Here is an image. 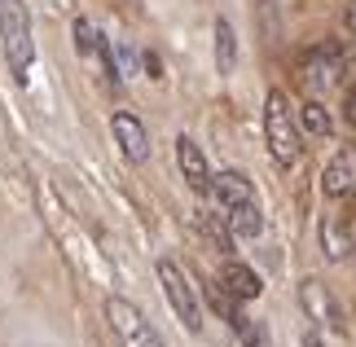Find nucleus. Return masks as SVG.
<instances>
[{
    "mask_svg": "<svg viewBox=\"0 0 356 347\" xmlns=\"http://www.w3.org/2000/svg\"><path fill=\"white\" fill-rule=\"evenodd\" d=\"M216 66H220V75H229L238 66V40H234L229 18H216Z\"/></svg>",
    "mask_w": 356,
    "mask_h": 347,
    "instance_id": "nucleus-14",
    "label": "nucleus"
},
{
    "mask_svg": "<svg viewBox=\"0 0 356 347\" xmlns=\"http://www.w3.org/2000/svg\"><path fill=\"white\" fill-rule=\"evenodd\" d=\"M220 290H225L229 299L246 303V299H259V290H264V282L255 277V268H246V264H234V259H229L225 268H220Z\"/></svg>",
    "mask_w": 356,
    "mask_h": 347,
    "instance_id": "nucleus-9",
    "label": "nucleus"
},
{
    "mask_svg": "<svg viewBox=\"0 0 356 347\" xmlns=\"http://www.w3.org/2000/svg\"><path fill=\"white\" fill-rule=\"evenodd\" d=\"M299 303H304L308 321H317L325 330H343V308H339V299L330 295V286H325V282L304 277V282H299Z\"/></svg>",
    "mask_w": 356,
    "mask_h": 347,
    "instance_id": "nucleus-5",
    "label": "nucleus"
},
{
    "mask_svg": "<svg viewBox=\"0 0 356 347\" xmlns=\"http://www.w3.org/2000/svg\"><path fill=\"white\" fill-rule=\"evenodd\" d=\"M348 26H352V31H356V0H352V5H348Z\"/></svg>",
    "mask_w": 356,
    "mask_h": 347,
    "instance_id": "nucleus-19",
    "label": "nucleus"
},
{
    "mask_svg": "<svg viewBox=\"0 0 356 347\" xmlns=\"http://www.w3.org/2000/svg\"><path fill=\"white\" fill-rule=\"evenodd\" d=\"M102 45H106L102 31H97V26H92L88 18H79V22H75V49H79V58H92V53H97Z\"/></svg>",
    "mask_w": 356,
    "mask_h": 347,
    "instance_id": "nucleus-16",
    "label": "nucleus"
},
{
    "mask_svg": "<svg viewBox=\"0 0 356 347\" xmlns=\"http://www.w3.org/2000/svg\"><path fill=\"white\" fill-rule=\"evenodd\" d=\"M304 347H325V343H321L317 334H304Z\"/></svg>",
    "mask_w": 356,
    "mask_h": 347,
    "instance_id": "nucleus-20",
    "label": "nucleus"
},
{
    "mask_svg": "<svg viewBox=\"0 0 356 347\" xmlns=\"http://www.w3.org/2000/svg\"><path fill=\"white\" fill-rule=\"evenodd\" d=\"M106 321H111V330L119 334V343H123V347H163L159 330L145 321V312L136 308V303L119 299V295L106 299Z\"/></svg>",
    "mask_w": 356,
    "mask_h": 347,
    "instance_id": "nucleus-4",
    "label": "nucleus"
},
{
    "mask_svg": "<svg viewBox=\"0 0 356 347\" xmlns=\"http://www.w3.org/2000/svg\"><path fill=\"white\" fill-rule=\"evenodd\" d=\"M321 189H325V198H348V193L356 189V154L352 150H343V154L330 159V168H325V176H321Z\"/></svg>",
    "mask_w": 356,
    "mask_h": 347,
    "instance_id": "nucleus-10",
    "label": "nucleus"
},
{
    "mask_svg": "<svg viewBox=\"0 0 356 347\" xmlns=\"http://www.w3.org/2000/svg\"><path fill=\"white\" fill-rule=\"evenodd\" d=\"M202 229H207V238L216 242V251H220V255L234 251V233H229L225 225H216V216H202Z\"/></svg>",
    "mask_w": 356,
    "mask_h": 347,
    "instance_id": "nucleus-17",
    "label": "nucleus"
},
{
    "mask_svg": "<svg viewBox=\"0 0 356 347\" xmlns=\"http://www.w3.org/2000/svg\"><path fill=\"white\" fill-rule=\"evenodd\" d=\"M145 71L159 79V71H163V66H159V58H154V53H145Z\"/></svg>",
    "mask_w": 356,
    "mask_h": 347,
    "instance_id": "nucleus-18",
    "label": "nucleus"
},
{
    "mask_svg": "<svg viewBox=\"0 0 356 347\" xmlns=\"http://www.w3.org/2000/svg\"><path fill=\"white\" fill-rule=\"evenodd\" d=\"M176 163H181V176L189 180V189L207 193V185H211V168H207V159H202L198 141H189V136H176Z\"/></svg>",
    "mask_w": 356,
    "mask_h": 347,
    "instance_id": "nucleus-8",
    "label": "nucleus"
},
{
    "mask_svg": "<svg viewBox=\"0 0 356 347\" xmlns=\"http://www.w3.org/2000/svg\"><path fill=\"white\" fill-rule=\"evenodd\" d=\"M211 198L225 207H242V202H255V189H251V180H246L242 172H220V176H211Z\"/></svg>",
    "mask_w": 356,
    "mask_h": 347,
    "instance_id": "nucleus-11",
    "label": "nucleus"
},
{
    "mask_svg": "<svg viewBox=\"0 0 356 347\" xmlns=\"http://www.w3.org/2000/svg\"><path fill=\"white\" fill-rule=\"evenodd\" d=\"M159 286H163V295H168L172 312L181 316V325L189 330V334H198V330H202V308H198V295H194V286H189V277H185L181 264L159 259Z\"/></svg>",
    "mask_w": 356,
    "mask_h": 347,
    "instance_id": "nucleus-3",
    "label": "nucleus"
},
{
    "mask_svg": "<svg viewBox=\"0 0 356 347\" xmlns=\"http://www.w3.org/2000/svg\"><path fill=\"white\" fill-rule=\"evenodd\" d=\"M0 49H5L9 71L18 79H26V66L35 58V45H31V18H26L22 0H0Z\"/></svg>",
    "mask_w": 356,
    "mask_h": 347,
    "instance_id": "nucleus-2",
    "label": "nucleus"
},
{
    "mask_svg": "<svg viewBox=\"0 0 356 347\" xmlns=\"http://www.w3.org/2000/svg\"><path fill=\"white\" fill-rule=\"evenodd\" d=\"M225 225L234 238H259L264 233V216H259V202H242V207H229L225 211Z\"/></svg>",
    "mask_w": 356,
    "mask_h": 347,
    "instance_id": "nucleus-12",
    "label": "nucleus"
},
{
    "mask_svg": "<svg viewBox=\"0 0 356 347\" xmlns=\"http://www.w3.org/2000/svg\"><path fill=\"white\" fill-rule=\"evenodd\" d=\"M264 136H268L273 163L295 168V163L304 159V136H299L295 110H291V102H286V92H277V88L264 97Z\"/></svg>",
    "mask_w": 356,
    "mask_h": 347,
    "instance_id": "nucleus-1",
    "label": "nucleus"
},
{
    "mask_svg": "<svg viewBox=\"0 0 356 347\" xmlns=\"http://www.w3.org/2000/svg\"><path fill=\"white\" fill-rule=\"evenodd\" d=\"M321 251L330 255V259H343L352 251V233H348V225L339 216H325L321 220Z\"/></svg>",
    "mask_w": 356,
    "mask_h": 347,
    "instance_id": "nucleus-13",
    "label": "nucleus"
},
{
    "mask_svg": "<svg viewBox=\"0 0 356 347\" xmlns=\"http://www.w3.org/2000/svg\"><path fill=\"white\" fill-rule=\"evenodd\" d=\"M111 132H115V141H119V150H123L128 163H145L149 159V132H145V123L136 119L132 110H115Z\"/></svg>",
    "mask_w": 356,
    "mask_h": 347,
    "instance_id": "nucleus-6",
    "label": "nucleus"
},
{
    "mask_svg": "<svg viewBox=\"0 0 356 347\" xmlns=\"http://www.w3.org/2000/svg\"><path fill=\"white\" fill-rule=\"evenodd\" d=\"M299 132H308V136H330V115H325V106L321 102H304V110H299Z\"/></svg>",
    "mask_w": 356,
    "mask_h": 347,
    "instance_id": "nucleus-15",
    "label": "nucleus"
},
{
    "mask_svg": "<svg viewBox=\"0 0 356 347\" xmlns=\"http://www.w3.org/2000/svg\"><path fill=\"white\" fill-rule=\"evenodd\" d=\"M352 119H356V97H352Z\"/></svg>",
    "mask_w": 356,
    "mask_h": 347,
    "instance_id": "nucleus-21",
    "label": "nucleus"
},
{
    "mask_svg": "<svg viewBox=\"0 0 356 347\" xmlns=\"http://www.w3.org/2000/svg\"><path fill=\"white\" fill-rule=\"evenodd\" d=\"M339 71H343V58H339L334 49H317V53H308V62H304V88H312V92L334 88Z\"/></svg>",
    "mask_w": 356,
    "mask_h": 347,
    "instance_id": "nucleus-7",
    "label": "nucleus"
}]
</instances>
